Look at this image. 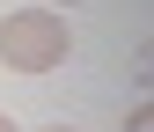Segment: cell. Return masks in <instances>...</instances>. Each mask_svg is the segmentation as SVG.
<instances>
[{
  "label": "cell",
  "mask_w": 154,
  "mask_h": 132,
  "mask_svg": "<svg viewBox=\"0 0 154 132\" xmlns=\"http://www.w3.org/2000/svg\"><path fill=\"white\" fill-rule=\"evenodd\" d=\"M37 132H81V125H37Z\"/></svg>",
  "instance_id": "cell-3"
},
{
  "label": "cell",
  "mask_w": 154,
  "mask_h": 132,
  "mask_svg": "<svg viewBox=\"0 0 154 132\" xmlns=\"http://www.w3.org/2000/svg\"><path fill=\"white\" fill-rule=\"evenodd\" d=\"M66 51H73V29H66L59 8H15V15H0V66L51 73Z\"/></svg>",
  "instance_id": "cell-1"
},
{
  "label": "cell",
  "mask_w": 154,
  "mask_h": 132,
  "mask_svg": "<svg viewBox=\"0 0 154 132\" xmlns=\"http://www.w3.org/2000/svg\"><path fill=\"white\" fill-rule=\"evenodd\" d=\"M125 132H154V125H147V110H132V118H125Z\"/></svg>",
  "instance_id": "cell-2"
},
{
  "label": "cell",
  "mask_w": 154,
  "mask_h": 132,
  "mask_svg": "<svg viewBox=\"0 0 154 132\" xmlns=\"http://www.w3.org/2000/svg\"><path fill=\"white\" fill-rule=\"evenodd\" d=\"M37 8H73V0H37Z\"/></svg>",
  "instance_id": "cell-4"
},
{
  "label": "cell",
  "mask_w": 154,
  "mask_h": 132,
  "mask_svg": "<svg viewBox=\"0 0 154 132\" xmlns=\"http://www.w3.org/2000/svg\"><path fill=\"white\" fill-rule=\"evenodd\" d=\"M0 132H15V118H0Z\"/></svg>",
  "instance_id": "cell-5"
}]
</instances>
